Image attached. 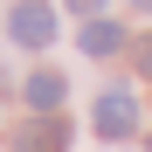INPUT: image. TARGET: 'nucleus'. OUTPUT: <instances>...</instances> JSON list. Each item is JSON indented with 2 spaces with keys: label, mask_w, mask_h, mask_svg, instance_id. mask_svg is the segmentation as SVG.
I'll return each mask as SVG.
<instances>
[{
  "label": "nucleus",
  "mask_w": 152,
  "mask_h": 152,
  "mask_svg": "<svg viewBox=\"0 0 152 152\" xmlns=\"http://www.w3.org/2000/svg\"><path fill=\"white\" fill-rule=\"evenodd\" d=\"M7 35H14L21 48H48V42H56V7H48V0H14Z\"/></svg>",
  "instance_id": "nucleus-1"
},
{
  "label": "nucleus",
  "mask_w": 152,
  "mask_h": 152,
  "mask_svg": "<svg viewBox=\"0 0 152 152\" xmlns=\"http://www.w3.org/2000/svg\"><path fill=\"white\" fill-rule=\"evenodd\" d=\"M97 132H104V138H132L138 132V104L124 90H104V97H97Z\"/></svg>",
  "instance_id": "nucleus-2"
},
{
  "label": "nucleus",
  "mask_w": 152,
  "mask_h": 152,
  "mask_svg": "<svg viewBox=\"0 0 152 152\" xmlns=\"http://www.w3.org/2000/svg\"><path fill=\"white\" fill-rule=\"evenodd\" d=\"M14 145H21V152H69V118H35V124H21Z\"/></svg>",
  "instance_id": "nucleus-3"
},
{
  "label": "nucleus",
  "mask_w": 152,
  "mask_h": 152,
  "mask_svg": "<svg viewBox=\"0 0 152 152\" xmlns=\"http://www.w3.org/2000/svg\"><path fill=\"white\" fill-rule=\"evenodd\" d=\"M62 97H69V83H62L56 69H35V76H28V104H35L42 118H62Z\"/></svg>",
  "instance_id": "nucleus-4"
},
{
  "label": "nucleus",
  "mask_w": 152,
  "mask_h": 152,
  "mask_svg": "<svg viewBox=\"0 0 152 152\" xmlns=\"http://www.w3.org/2000/svg\"><path fill=\"white\" fill-rule=\"evenodd\" d=\"M118 48H124L118 21H83V56H118Z\"/></svg>",
  "instance_id": "nucleus-5"
},
{
  "label": "nucleus",
  "mask_w": 152,
  "mask_h": 152,
  "mask_svg": "<svg viewBox=\"0 0 152 152\" xmlns=\"http://www.w3.org/2000/svg\"><path fill=\"white\" fill-rule=\"evenodd\" d=\"M132 56H138V69H145V76H152V35H145V42H138V48H132Z\"/></svg>",
  "instance_id": "nucleus-6"
},
{
  "label": "nucleus",
  "mask_w": 152,
  "mask_h": 152,
  "mask_svg": "<svg viewBox=\"0 0 152 152\" xmlns=\"http://www.w3.org/2000/svg\"><path fill=\"white\" fill-rule=\"evenodd\" d=\"M69 7H76V14H90V21H97V7H104V0H69Z\"/></svg>",
  "instance_id": "nucleus-7"
},
{
  "label": "nucleus",
  "mask_w": 152,
  "mask_h": 152,
  "mask_svg": "<svg viewBox=\"0 0 152 152\" xmlns=\"http://www.w3.org/2000/svg\"><path fill=\"white\" fill-rule=\"evenodd\" d=\"M145 152H152V138H145Z\"/></svg>",
  "instance_id": "nucleus-8"
}]
</instances>
